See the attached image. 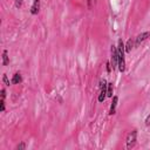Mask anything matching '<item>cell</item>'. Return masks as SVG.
Listing matches in <instances>:
<instances>
[{
    "instance_id": "obj_13",
    "label": "cell",
    "mask_w": 150,
    "mask_h": 150,
    "mask_svg": "<svg viewBox=\"0 0 150 150\" xmlns=\"http://www.w3.org/2000/svg\"><path fill=\"white\" fill-rule=\"evenodd\" d=\"M15 149H16V150H25V149H26V143H25V142H20V143L15 146Z\"/></svg>"
},
{
    "instance_id": "obj_9",
    "label": "cell",
    "mask_w": 150,
    "mask_h": 150,
    "mask_svg": "<svg viewBox=\"0 0 150 150\" xmlns=\"http://www.w3.org/2000/svg\"><path fill=\"white\" fill-rule=\"evenodd\" d=\"M9 64V56L7 49L2 50V66H8Z\"/></svg>"
},
{
    "instance_id": "obj_10",
    "label": "cell",
    "mask_w": 150,
    "mask_h": 150,
    "mask_svg": "<svg viewBox=\"0 0 150 150\" xmlns=\"http://www.w3.org/2000/svg\"><path fill=\"white\" fill-rule=\"evenodd\" d=\"M105 97H107V89H100V94H98L97 101H98L100 103H102V102H104Z\"/></svg>"
},
{
    "instance_id": "obj_7",
    "label": "cell",
    "mask_w": 150,
    "mask_h": 150,
    "mask_svg": "<svg viewBox=\"0 0 150 150\" xmlns=\"http://www.w3.org/2000/svg\"><path fill=\"white\" fill-rule=\"evenodd\" d=\"M11 81H12L13 84H20V83L22 82V76H21V74H20L19 71L14 73V75H13V77H12Z\"/></svg>"
},
{
    "instance_id": "obj_3",
    "label": "cell",
    "mask_w": 150,
    "mask_h": 150,
    "mask_svg": "<svg viewBox=\"0 0 150 150\" xmlns=\"http://www.w3.org/2000/svg\"><path fill=\"white\" fill-rule=\"evenodd\" d=\"M117 63H118V54H117V46L111 45L110 46V64H111V69L115 70L117 68Z\"/></svg>"
},
{
    "instance_id": "obj_17",
    "label": "cell",
    "mask_w": 150,
    "mask_h": 150,
    "mask_svg": "<svg viewBox=\"0 0 150 150\" xmlns=\"http://www.w3.org/2000/svg\"><path fill=\"white\" fill-rule=\"evenodd\" d=\"M144 123H145V125H146V127H149V125H150V114H149V115L145 117V121H144Z\"/></svg>"
},
{
    "instance_id": "obj_11",
    "label": "cell",
    "mask_w": 150,
    "mask_h": 150,
    "mask_svg": "<svg viewBox=\"0 0 150 150\" xmlns=\"http://www.w3.org/2000/svg\"><path fill=\"white\" fill-rule=\"evenodd\" d=\"M112 93H114V86H112V82H108V84H107V97H112L114 95H112Z\"/></svg>"
},
{
    "instance_id": "obj_18",
    "label": "cell",
    "mask_w": 150,
    "mask_h": 150,
    "mask_svg": "<svg viewBox=\"0 0 150 150\" xmlns=\"http://www.w3.org/2000/svg\"><path fill=\"white\" fill-rule=\"evenodd\" d=\"M105 66H107V71L110 73V71H111V64H110V61H107Z\"/></svg>"
},
{
    "instance_id": "obj_8",
    "label": "cell",
    "mask_w": 150,
    "mask_h": 150,
    "mask_svg": "<svg viewBox=\"0 0 150 150\" xmlns=\"http://www.w3.org/2000/svg\"><path fill=\"white\" fill-rule=\"evenodd\" d=\"M124 47H125V53H130L132 50V48L135 47V42L132 39H129L127 41V43H124Z\"/></svg>"
},
{
    "instance_id": "obj_12",
    "label": "cell",
    "mask_w": 150,
    "mask_h": 150,
    "mask_svg": "<svg viewBox=\"0 0 150 150\" xmlns=\"http://www.w3.org/2000/svg\"><path fill=\"white\" fill-rule=\"evenodd\" d=\"M2 82H4V84H5L6 87H9V86H11V83H12V81H9V80H8V77H7V75H6V74H4V75H2Z\"/></svg>"
},
{
    "instance_id": "obj_16",
    "label": "cell",
    "mask_w": 150,
    "mask_h": 150,
    "mask_svg": "<svg viewBox=\"0 0 150 150\" xmlns=\"http://www.w3.org/2000/svg\"><path fill=\"white\" fill-rule=\"evenodd\" d=\"M96 2V0H87V5H88V7L89 8H91L93 7V5Z\"/></svg>"
},
{
    "instance_id": "obj_4",
    "label": "cell",
    "mask_w": 150,
    "mask_h": 150,
    "mask_svg": "<svg viewBox=\"0 0 150 150\" xmlns=\"http://www.w3.org/2000/svg\"><path fill=\"white\" fill-rule=\"evenodd\" d=\"M150 38V32H142V33H139L136 38H135V40H134V42H135V47H139L145 40H148Z\"/></svg>"
},
{
    "instance_id": "obj_5",
    "label": "cell",
    "mask_w": 150,
    "mask_h": 150,
    "mask_svg": "<svg viewBox=\"0 0 150 150\" xmlns=\"http://www.w3.org/2000/svg\"><path fill=\"white\" fill-rule=\"evenodd\" d=\"M117 103H118V96L114 95L111 97V103H110V108H109V115L112 116L116 114V107H117Z\"/></svg>"
},
{
    "instance_id": "obj_1",
    "label": "cell",
    "mask_w": 150,
    "mask_h": 150,
    "mask_svg": "<svg viewBox=\"0 0 150 150\" xmlns=\"http://www.w3.org/2000/svg\"><path fill=\"white\" fill-rule=\"evenodd\" d=\"M117 54H118L117 69L120 70V73H124L125 71V47L122 39H118L117 41Z\"/></svg>"
},
{
    "instance_id": "obj_15",
    "label": "cell",
    "mask_w": 150,
    "mask_h": 150,
    "mask_svg": "<svg viewBox=\"0 0 150 150\" xmlns=\"http://www.w3.org/2000/svg\"><path fill=\"white\" fill-rule=\"evenodd\" d=\"M22 2H23V0H14V6H15V8H21V6H22Z\"/></svg>"
},
{
    "instance_id": "obj_14",
    "label": "cell",
    "mask_w": 150,
    "mask_h": 150,
    "mask_svg": "<svg viewBox=\"0 0 150 150\" xmlns=\"http://www.w3.org/2000/svg\"><path fill=\"white\" fill-rule=\"evenodd\" d=\"M5 110H6L5 100H1V98H0V111H1V112H5Z\"/></svg>"
},
{
    "instance_id": "obj_19",
    "label": "cell",
    "mask_w": 150,
    "mask_h": 150,
    "mask_svg": "<svg viewBox=\"0 0 150 150\" xmlns=\"http://www.w3.org/2000/svg\"><path fill=\"white\" fill-rule=\"evenodd\" d=\"M6 98V89L2 88L1 89V100H5Z\"/></svg>"
},
{
    "instance_id": "obj_2",
    "label": "cell",
    "mask_w": 150,
    "mask_h": 150,
    "mask_svg": "<svg viewBox=\"0 0 150 150\" xmlns=\"http://www.w3.org/2000/svg\"><path fill=\"white\" fill-rule=\"evenodd\" d=\"M136 142H137V130L134 129V130L129 131L125 137V148L128 150H131L136 145Z\"/></svg>"
},
{
    "instance_id": "obj_6",
    "label": "cell",
    "mask_w": 150,
    "mask_h": 150,
    "mask_svg": "<svg viewBox=\"0 0 150 150\" xmlns=\"http://www.w3.org/2000/svg\"><path fill=\"white\" fill-rule=\"evenodd\" d=\"M40 7H41V1L40 0H34L32 7H30V14L32 15H36L40 12Z\"/></svg>"
}]
</instances>
